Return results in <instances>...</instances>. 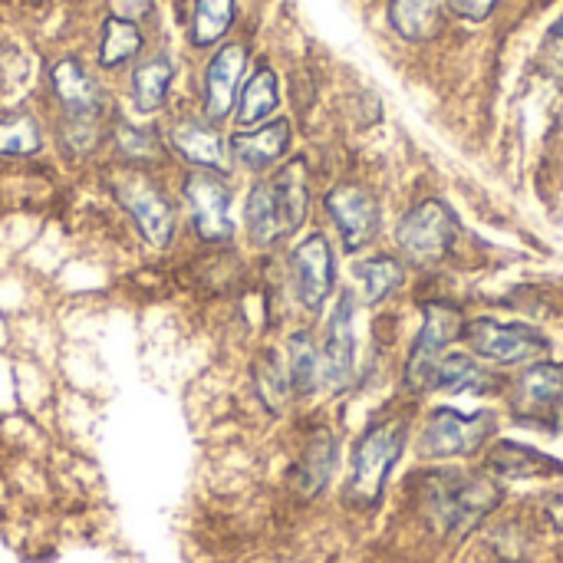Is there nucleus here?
I'll use <instances>...</instances> for the list:
<instances>
[{
    "instance_id": "1",
    "label": "nucleus",
    "mask_w": 563,
    "mask_h": 563,
    "mask_svg": "<svg viewBox=\"0 0 563 563\" xmlns=\"http://www.w3.org/2000/svg\"><path fill=\"white\" fill-rule=\"evenodd\" d=\"M307 211H310V172L303 158H294L251 188L244 205V231L254 247H274L300 231Z\"/></svg>"
},
{
    "instance_id": "2",
    "label": "nucleus",
    "mask_w": 563,
    "mask_h": 563,
    "mask_svg": "<svg viewBox=\"0 0 563 563\" xmlns=\"http://www.w3.org/2000/svg\"><path fill=\"white\" fill-rule=\"evenodd\" d=\"M501 501V488L482 475L435 472L422 478V511L445 534H468Z\"/></svg>"
},
{
    "instance_id": "3",
    "label": "nucleus",
    "mask_w": 563,
    "mask_h": 563,
    "mask_svg": "<svg viewBox=\"0 0 563 563\" xmlns=\"http://www.w3.org/2000/svg\"><path fill=\"white\" fill-rule=\"evenodd\" d=\"M402 445H406V429L399 419L376 422L360 439L356 455H353V472L346 482V501L353 508H373L383 498L386 482L402 455Z\"/></svg>"
},
{
    "instance_id": "4",
    "label": "nucleus",
    "mask_w": 563,
    "mask_h": 563,
    "mask_svg": "<svg viewBox=\"0 0 563 563\" xmlns=\"http://www.w3.org/2000/svg\"><path fill=\"white\" fill-rule=\"evenodd\" d=\"M112 195L119 198V205L132 214L139 234L152 244V247H168L178 228V211L172 205V198L162 191V185L148 175V168H125L119 175L109 178Z\"/></svg>"
},
{
    "instance_id": "5",
    "label": "nucleus",
    "mask_w": 563,
    "mask_h": 563,
    "mask_svg": "<svg viewBox=\"0 0 563 563\" xmlns=\"http://www.w3.org/2000/svg\"><path fill=\"white\" fill-rule=\"evenodd\" d=\"M455 241H459V221L449 211V205H442L435 198L406 211V218L396 228V244H399L402 257L416 267H432V264L445 261L452 254Z\"/></svg>"
},
{
    "instance_id": "6",
    "label": "nucleus",
    "mask_w": 563,
    "mask_h": 563,
    "mask_svg": "<svg viewBox=\"0 0 563 563\" xmlns=\"http://www.w3.org/2000/svg\"><path fill=\"white\" fill-rule=\"evenodd\" d=\"M462 330H465V320H462V310L455 303L439 300V303L426 307L422 330H419L416 346H412L409 363H406V386L412 393H429L432 389L435 366L445 356V346L462 336Z\"/></svg>"
},
{
    "instance_id": "7",
    "label": "nucleus",
    "mask_w": 563,
    "mask_h": 563,
    "mask_svg": "<svg viewBox=\"0 0 563 563\" xmlns=\"http://www.w3.org/2000/svg\"><path fill=\"white\" fill-rule=\"evenodd\" d=\"M181 198L191 214V228L208 244H231L234 221H231V188L218 172H191L181 181Z\"/></svg>"
},
{
    "instance_id": "8",
    "label": "nucleus",
    "mask_w": 563,
    "mask_h": 563,
    "mask_svg": "<svg viewBox=\"0 0 563 563\" xmlns=\"http://www.w3.org/2000/svg\"><path fill=\"white\" fill-rule=\"evenodd\" d=\"M495 435V416L492 412H455V409H435L432 419L422 429L419 452L422 459H459L478 452Z\"/></svg>"
},
{
    "instance_id": "9",
    "label": "nucleus",
    "mask_w": 563,
    "mask_h": 563,
    "mask_svg": "<svg viewBox=\"0 0 563 563\" xmlns=\"http://www.w3.org/2000/svg\"><path fill=\"white\" fill-rule=\"evenodd\" d=\"M462 336L478 356H485L492 363H501V366L531 363V360H541L551 350V343H548V336L541 330H534L528 323H498V320H488V317L472 320L462 330Z\"/></svg>"
},
{
    "instance_id": "10",
    "label": "nucleus",
    "mask_w": 563,
    "mask_h": 563,
    "mask_svg": "<svg viewBox=\"0 0 563 563\" xmlns=\"http://www.w3.org/2000/svg\"><path fill=\"white\" fill-rule=\"evenodd\" d=\"M511 412L528 426L563 432V366L538 363L525 376H518Z\"/></svg>"
},
{
    "instance_id": "11",
    "label": "nucleus",
    "mask_w": 563,
    "mask_h": 563,
    "mask_svg": "<svg viewBox=\"0 0 563 563\" xmlns=\"http://www.w3.org/2000/svg\"><path fill=\"white\" fill-rule=\"evenodd\" d=\"M49 92L59 106V122H102L106 89L82 59L63 56L49 66Z\"/></svg>"
},
{
    "instance_id": "12",
    "label": "nucleus",
    "mask_w": 563,
    "mask_h": 563,
    "mask_svg": "<svg viewBox=\"0 0 563 563\" xmlns=\"http://www.w3.org/2000/svg\"><path fill=\"white\" fill-rule=\"evenodd\" d=\"M247 69V46L241 40L221 43L205 73H201V115L211 122H221L234 112L238 102V86Z\"/></svg>"
},
{
    "instance_id": "13",
    "label": "nucleus",
    "mask_w": 563,
    "mask_h": 563,
    "mask_svg": "<svg viewBox=\"0 0 563 563\" xmlns=\"http://www.w3.org/2000/svg\"><path fill=\"white\" fill-rule=\"evenodd\" d=\"M290 280H294V294L307 310H320L333 290V247L330 241L317 231L310 238H303L294 254H290Z\"/></svg>"
},
{
    "instance_id": "14",
    "label": "nucleus",
    "mask_w": 563,
    "mask_h": 563,
    "mask_svg": "<svg viewBox=\"0 0 563 563\" xmlns=\"http://www.w3.org/2000/svg\"><path fill=\"white\" fill-rule=\"evenodd\" d=\"M327 211L346 251H363L379 231V201L360 185H336L327 195Z\"/></svg>"
},
{
    "instance_id": "15",
    "label": "nucleus",
    "mask_w": 563,
    "mask_h": 563,
    "mask_svg": "<svg viewBox=\"0 0 563 563\" xmlns=\"http://www.w3.org/2000/svg\"><path fill=\"white\" fill-rule=\"evenodd\" d=\"M353 313H356V303L350 294H343L327 323V340H323V353H320V379L330 389H346L353 383V369H356Z\"/></svg>"
},
{
    "instance_id": "16",
    "label": "nucleus",
    "mask_w": 563,
    "mask_h": 563,
    "mask_svg": "<svg viewBox=\"0 0 563 563\" xmlns=\"http://www.w3.org/2000/svg\"><path fill=\"white\" fill-rule=\"evenodd\" d=\"M290 139H294L290 119H271V122L234 132L228 142V152H231L234 165H241L247 172H264L287 155Z\"/></svg>"
},
{
    "instance_id": "17",
    "label": "nucleus",
    "mask_w": 563,
    "mask_h": 563,
    "mask_svg": "<svg viewBox=\"0 0 563 563\" xmlns=\"http://www.w3.org/2000/svg\"><path fill=\"white\" fill-rule=\"evenodd\" d=\"M168 145L178 158H185L188 165L201 168V172H218L224 175V162H228V152H224V139L218 132V122L211 119H178L168 132Z\"/></svg>"
},
{
    "instance_id": "18",
    "label": "nucleus",
    "mask_w": 563,
    "mask_h": 563,
    "mask_svg": "<svg viewBox=\"0 0 563 563\" xmlns=\"http://www.w3.org/2000/svg\"><path fill=\"white\" fill-rule=\"evenodd\" d=\"M172 79H175V63L165 53H155L148 59H139L132 69V82H129V96L135 112L142 115H155L172 92Z\"/></svg>"
},
{
    "instance_id": "19",
    "label": "nucleus",
    "mask_w": 563,
    "mask_h": 563,
    "mask_svg": "<svg viewBox=\"0 0 563 563\" xmlns=\"http://www.w3.org/2000/svg\"><path fill=\"white\" fill-rule=\"evenodd\" d=\"M280 106V82H277V73L271 66H257L251 73V79L241 86L238 92V102H234V119L241 129H251V125H261L274 115V109Z\"/></svg>"
},
{
    "instance_id": "20",
    "label": "nucleus",
    "mask_w": 563,
    "mask_h": 563,
    "mask_svg": "<svg viewBox=\"0 0 563 563\" xmlns=\"http://www.w3.org/2000/svg\"><path fill=\"white\" fill-rule=\"evenodd\" d=\"M488 468L505 478H541V475H563V462L541 455L518 442H498L488 452Z\"/></svg>"
},
{
    "instance_id": "21",
    "label": "nucleus",
    "mask_w": 563,
    "mask_h": 563,
    "mask_svg": "<svg viewBox=\"0 0 563 563\" xmlns=\"http://www.w3.org/2000/svg\"><path fill=\"white\" fill-rule=\"evenodd\" d=\"M145 46V33L135 20L115 16L109 13L102 20V33H99V66L102 69H119L125 63H132Z\"/></svg>"
},
{
    "instance_id": "22",
    "label": "nucleus",
    "mask_w": 563,
    "mask_h": 563,
    "mask_svg": "<svg viewBox=\"0 0 563 563\" xmlns=\"http://www.w3.org/2000/svg\"><path fill=\"white\" fill-rule=\"evenodd\" d=\"M445 0H389V23L402 40H429L442 23Z\"/></svg>"
},
{
    "instance_id": "23",
    "label": "nucleus",
    "mask_w": 563,
    "mask_h": 563,
    "mask_svg": "<svg viewBox=\"0 0 563 563\" xmlns=\"http://www.w3.org/2000/svg\"><path fill=\"white\" fill-rule=\"evenodd\" d=\"M238 0H195L191 7V23H188V40L195 49H208L221 43L234 23Z\"/></svg>"
},
{
    "instance_id": "24",
    "label": "nucleus",
    "mask_w": 563,
    "mask_h": 563,
    "mask_svg": "<svg viewBox=\"0 0 563 563\" xmlns=\"http://www.w3.org/2000/svg\"><path fill=\"white\" fill-rule=\"evenodd\" d=\"M112 142H115L119 158L132 168H155L158 162H165V145L158 139V132H152V129H142L132 122H115Z\"/></svg>"
},
{
    "instance_id": "25",
    "label": "nucleus",
    "mask_w": 563,
    "mask_h": 563,
    "mask_svg": "<svg viewBox=\"0 0 563 563\" xmlns=\"http://www.w3.org/2000/svg\"><path fill=\"white\" fill-rule=\"evenodd\" d=\"M333 468H336V442H333L330 432H317V435L307 442L303 459H300V465H297V485H300V492H303V495L323 492V485L330 482Z\"/></svg>"
},
{
    "instance_id": "26",
    "label": "nucleus",
    "mask_w": 563,
    "mask_h": 563,
    "mask_svg": "<svg viewBox=\"0 0 563 563\" xmlns=\"http://www.w3.org/2000/svg\"><path fill=\"white\" fill-rule=\"evenodd\" d=\"M432 389H445V393H485L492 389V376L472 360V356H462V353H445L435 366V376H432Z\"/></svg>"
},
{
    "instance_id": "27",
    "label": "nucleus",
    "mask_w": 563,
    "mask_h": 563,
    "mask_svg": "<svg viewBox=\"0 0 563 563\" xmlns=\"http://www.w3.org/2000/svg\"><path fill=\"white\" fill-rule=\"evenodd\" d=\"M287 379H290V393L297 396H310L320 383V353L307 330L294 333L287 343Z\"/></svg>"
},
{
    "instance_id": "28",
    "label": "nucleus",
    "mask_w": 563,
    "mask_h": 563,
    "mask_svg": "<svg viewBox=\"0 0 563 563\" xmlns=\"http://www.w3.org/2000/svg\"><path fill=\"white\" fill-rule=\"evenodd\" d=\"M356 277L363 280V294H366V300H369V303H379V300L393 297V294L402 287L406 271H402V264H399L396 257H389V254H376V257H366V261H360V264H356Z\"/></svg>"
},
{
    "instance_id": "29",
    "label": "nucleus",
    "mask_w": 563,
    "mask_h": 563,
    "mask_svg": "<svg viewBox=\"0 0 563 563\" xmlns=\"http://www.w3.org/2000/svg\"><path fill=\"white\" fill-rule=\"evenodd\" d=\"M43 148V132L33 115L7 112L0 115V155H36Z\"/></svg>"
},
{
    "instance_id": "30",
    "label": "nucleus",
    "mask_w": 563,
    "mask_h": 563,
    "mask_svg": "<svg viewBox=\"0 0 563 563\" xmlns=\"http://www.w3.org/2000/svg\"><path fill=\"white\" fill-rule=\"evenodd\" d=\"M257 389H261V399L271 406V409H280V402L287 399L290 393V379H287V366H280V360L274 353H267L257 366Z\"/></svg>"
},
{
    "instance_id": "31",
    "label": "nucleus",
    "mask_w": 563,
    "mask_h": 563,
    "mask_svg": "<svg viewBox=\"0 0 563 563\" xmlns=\"http://www.w3.org/2000/svg\"><path fill=\"white\" fill-rule=\"evenodd\" d=\"M538 59H541V69H544L558 86H563V13L548 26L544 40H541Z\"/></svg>"
},
{
    "instance_id": "32",
    "label": "nucleus",
    "mask_w": 563,
    "mask_h": 563,
    "mask_svg": "<svg viewBox=\"0 0 563 563\" xmlns=\"http://www.w3.org/2000/svg\"><path fill=\"white\" fill-rule=\"evenodd\" d=\"M501 0H449V7L465 20H488Z\"/></svg>"
},
{
    "instance_id": "33",
    "label": "nucleus",
    "mask_w": 563,
    "mask_h": 563,
    "mask_svg": "<svg viewBox=\"0 0 563 563\" xmlns=\"http://www.w3.org/2000/svg\"><path fill=\"white\" fill-rule=\"evenodd\" d=\"M112 13L139 23L142 16H148V13H152V0H112Z\"/></svg>"
}]
</instances>
